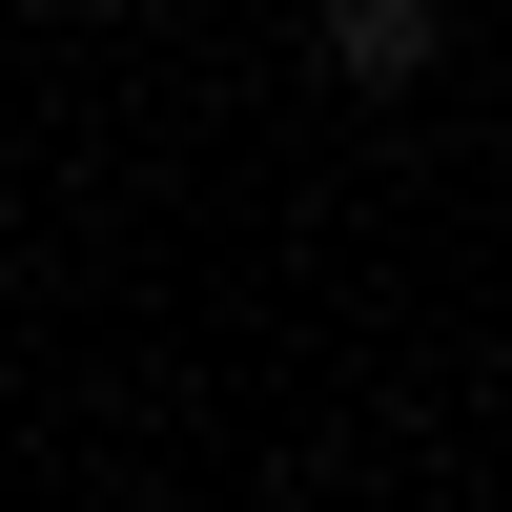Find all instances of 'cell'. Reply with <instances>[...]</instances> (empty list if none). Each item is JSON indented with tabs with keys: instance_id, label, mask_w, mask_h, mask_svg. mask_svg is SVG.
<instances>
[{
	"instance_id": "6da1fadb",
	"label": "cell",
	"mask_w": 512,
	"mask_h": 512,
	"mask_svg": "<svg viewBox=\"0 0 512 512\" xmlns=\"http://www.w3.org/2000/svg\"><path fill=\"white\" fill-rule=\"evenodd\" d=\"M328 82H431V0H328Z\"/></svg>"
}]
</instances>
